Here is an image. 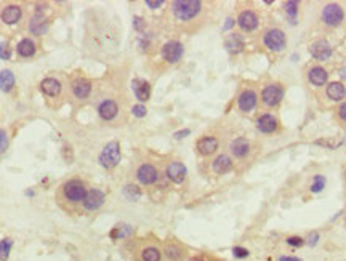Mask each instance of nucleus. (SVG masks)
<instances>
[{
    "instance_id": "obj_1",
    "label": "nucleus",
    "mask_w": 346,
    "mask_h": 261,
    "mask_svg": "<svg viewBox=\"0 0 346 261\" xmlns=\"http://www.w3.org/2000/svg\"><path fill=\"white\" fill-rule=\"evenodd\" d=\"M88 192V186L82 178L72 176L64 179V181L58 186L56 191V200L60 203V207L71 210L82 207V202L85 200Z\"/></svg>"
},
{
    "instance_id": "obj_2",
    "label": "nucleus",
    "mask_w": 346,
    "mask_h": 261,
    "mask_svg": "<svg viewBox=\"0 0 346 261\" xmlns=\"http://www.w3.org/2000/svg\"><path fill=\"white\" fill-rule=\"evenodd\" d=\"M204 10V4L199 0H175L170 4L173 18L180 23H191L199 18Z\"/></svg>"
},
{
    "instance_id": "obj_3",
    "label": "nucleus",
    "mask_w": 346,
    "mask_h": 261,
    "mask_svg": "<svg viewBox=\"0 0 346 261\" xmlns=\"http://www.w3.org/2000/svg\"><path fill=\"white\" fill-rule=\"evenodd\" d=\"M285 95V88L281 82H269L261 88L260 92V103L263 108L274 109L282 103Z\"/></svg>"
},
{
    "instance_id": "obj_4",
    "label": "nucleus",
    "mask_w": 346,
    "mask_h": 261,
    "mask_svg": "<svg viewBox=\"0 0 346 261\" xmlns=\"http://www.w3.org/2000/svg\"><path fill=\"white\" fill-rule=\"evenodd\" d=\"M261 40H263V45H265L269 52H274V53L285 50V47H287V36L284 34V31L279 28L266 29L263 32Z\"/></svg>"
},
{
    "instance_id": "obj_5",
    "label": "nucleus",
    "mask_w": 346,
    "mask_h": 261,
    "mask_svg": "<svg viewBox=\"0 0 346 261\" xmlns=\"http://www.w3.org/2000/svg\"><path fill=\"white\" fill-rule=\"evenodd\" d=\"M120 144L117 141H111L108 143L103 148L101 154L98 156V162H100V165L106 170H114L115 167L119 165L120 162Z\"/></svg>"
},
{
    "instance_id": "obj_6",
    "label": "nucleus",
    "mask_w": 346,
    "mask_h": 261,
    "mask_svg": "<svg viewBox=\"0 0 346 261\" xmlns=\"http://www.w3.org/2000/svg\"><path fill=\"white\" fill-rule=\"evenodd\" d=\"M69 90H71V95L74 100L77 101H85L92 95V90H93V82L87 77H72L71 82H69Z\"/></svg>"
},
{
    "instance_id": "obj_7",
    "label": "nucleus",
    "mask_w": 346,
    "mask_h": 261,
    "mask_svg": "<svg viewBox=\"0 0 346 261\" xmlns=\"http://www.w3.org/2000/svg\"><path fill=\"white\" fill-rule=\"evenodd\" d=\"M344 20V10L338 4H327L320 12V21L327 28H338Z\"/></svg>"
},
{
    "instance_id": "obj_8",
    "label": "nucleus",
    "mask_w": 346,
    "mask_h": 261,
    "mask_svg": "<svg viewBox=\"0 0 346 261\" xmlns=\"http://www.w3.org/2000/svg\"><path fill=\"white\" fill-rule=\"evenodd\" d=\"M135 178L139 184L143 186H152L159 181L160 178V172L159 168L155 167L154 164H149V162H144V164H139L136 172H135Z\"/></svg>"
},
{
    "instance_id": "obj_9",
    "label": "nucleus",
    "mask_w": 346,
    "mask_h": 261,
    "mask_svg": "<svg viewBox=\"0 0 346 261\" xmlns=\"http://www.w3.org/2000/svg\"><path fill=\"white\" fill-rule=\"evenodd\" d=\"M258 101H260V96L257 93V90L247 87L237 96V108L244 114H250L252 111L257 109Z\"/></svg>"
},
{
    "instance_id": "obj_10",
    "label": "nucleus",
    "mask_w": 346,
    "mask_h": 261,
    "mask_svg": "<svg viewBox=\"0 0 346 261\" xmlns=\"http://www.w3.org/2000/svg\"><path fill=\"white\" fill-rule=\"evenodd\" d=\"M160 55H162V60L168 63V64H175L178 61H181L185 55V47L178 40H168L162 45L160 48Z\"/></svg>"
},
{
    "instance_id": "obj_11",
    "label": "nucleus",
    "mask_w": 346,
    "mask_h": 261,
    "mask_svg": "<svg viewBox=\"0 0 346 261\" xmlns=\"http://www.w3.org/2000/svg\"><path fill=\"white\" fill-rule=\"evenodd\" d=\"M48 28H50V23H48V18L45 16V8H40L39 5L36 13L31 16L28 29L34 36H45L48 32Z\"/></svg>"
},
{
    "instance_id": "obj_12",
    "label": "nucleus",
    "mask_w": 346,
    "mask_h": 261,
    "mask_svg": "<svg viewBox=\"0 0 346 261\" xmlns=\"http://www.w3.org/2000/svg\"><path fill=\"white\" fill-rule=\"evenodd\" d=\"M40 92L48 100H58L63 95V82L56 77H45L39 85Z\"/></svg>"
},
{
    "instance_id": "obj_13",
    "label": "nucleus",
    "mask_w": 346,
    "mask_h": 261,
    "mask_svg": "<svg viewBox=\"0 0 346 261\" xmlns=\"http://www.w3.org/2000/svg\"><path fill=\"white\" fill-rule=\"evenodd\" d=\"M220 148V141L217 136L213 135H204L196 141V151L202 157H210L213 156Z\"/></svg>"
},
{
    "instance_id": "obj_14",
    "label": "nucleus",
    "mask_w": 346,
    "mask_h": 261,
    "mask_svg": "<svg viewBox=\"0 0 346 261\" xmlns=\"http://www.w3.org/2000/svg\"><path fill=\"white\" fill-rule=\"evenodd\" d=\"M98 116H100L101 120L104 122H112L117 119L119 112H120V108H119V103L112 100V98H106V100H103L100 104H98Z\"/></svg>"
},
{
    "instance_id": "obj_15",
    "label": "nucleus",
    "mask_w": 346,
    "mask_h": 261,
    "mask_svg": "<svg viewBox=\"0 0 346 261\" xmlns=\"http://www.w3.org/2000/svg\"><path fill=\"white\" fill-rule=\"evenodd\" d=\"M237 26L242 32H253L260 26V18L253 10H241L237 15Z\"/></svg>"
},
{
    "instance_id": "obj_16",
    "label": "nucleus",
    "mask_w": 346,
    "mask_h": 261,
    "mask_svg": "<svg viewBox=\"0 0 346 261\" xmlns=\"http://www.w3.org/2000/svg\"><path fill=\"white\" fill-rule=\"evenodd\" d=\"M165 176L167 179H170L171 183L175 184H183L185 179L188 176V168L183 162L180 160H171L167 164L165 167Z\"/></svg>"
},
{
    "instance_id": "obj_17",
    "label": "nucleus",
    "mask_w": 346,
    "mask_h": 261,
    "mask_svg": "<svg viewBox=\"0 0 346 261\" xmlns=\"http://www.w3.org/2000/svg\"><path fill=\"white\" fill-rule=\"evenodd\" d=\"M252 152V144L245 136H237L229 143V156L236 159H247Z\"/></svg>"
},
{
    "instance_id": "obj_18",
    "label": "nucleus",
    "mask_w": 346,
    "mask_h": 261,
    "mask_svg": "<svg viewBox=\"0 0 346 261\" xmlns=\"http://www.w3.org/2000/svg\"><path fill=\"white\" fill-rule=\"evenodd\" d=\"M186 253V248L177 240H168L163 243L162 256L165 258V261H185Z\"/></svg>"
},
{
    "instance_id": "obj_19",
    "label": "nucleus",
    "mask_w": 346,
    "mask_h": 261,
    "mask_svg": "<svg viewBox=\"0 0 346 261\" xmlns=\"http://www.w3.org/2000/svg\"><path fill=\"white\" fill-rule=\"evenodd\" d=\"M104 202H106V194L101 189H98V187H92V189H88L85 200L82 202V210L85 211L98 210L100 207H103Z\"/></svg>"
},
{
    "instance_id": "obj_20",
    "label": "nucleus",
    "mask_w": 346,
    "mask_h": 261,
    "mask_svg": "<svg viewBox=\"0 0 346 261\" xmlns=\"http://www.w3.org/2000/svg\"><path fill=\"white\" fill-rule=\"evenodd\" d=\"M255 125H257L258 132L265 133V135H273L279 130V120L274 114L266 112V114H261V116L257 119Z\"/></svg>"
},
{
    "instance_id": "obj_21",
    "label": "nucleus",
    "mask_w": 346,
    "mask_h": 261,
    "mask_svg": "<svg viewBox=\"0 0 346 261\" xmlns=\"http://www.w3.org/2000/svg\"><path fill=\"white\" fill-rule=\"evenodd\" d=\"M309 53H311L312 58L317 60V61H327V60H330V56H332V47L327 40L319 39V40H316V42L311 44Z\"/></svg>"
},
{
    "instance_id": "obj_22",
    "label": "nucleus",
    "mask_w": 346,
    "mask_h": 261,
    "mask_svg": "<svg viewBox=\"0 0 346 261\" xmlns=\"http://www.w3.org/2000/svg\"><path fill=\"white\" fill-rule=\"evenodd\" d=\"M23 18V8L21 5H16V4H10L2 8V12H0V21L4 24H8V26H12V24L20 23Z\"/></svg>"
},
{
    "instance_id": "obj_23",
    "label": "nucleus",
    "mask_w": 346,
    "mask_h": 261,
    "mask_svg": "<svg viewBox=\"0 0 346 261\" xmlns=\"http://www.w3.org/2000/svg\"><path fill=\"white\" fill-rule=\"evenodd\" d=\"M234 167V160L229 154H218V156L212 160V172L215 175H225L229 173Z\"/></svg>"
},
{
    "instance_id": "obj_24",
    "label": "nucleus",
    "mask_w": 346,
    "mask_h": 261,
    "mask_svg": "<svg viewBox=\"0 0 346 261\" xmlns=\"http://www.w3.org/2000/svg\"><path fill=\"white\" fill-rule=\"evenodd\" d=\"M306 79L308 82L312 85V87H324L327 84L328 80V72L325 68L319 66V64H316V66H311L306 72Z\"/></svg>"
},
{
    "instance_id": "obj_25",
    "label": "nucleus",
    "mask_w": 346,
    "mask_h": 261,
    "mask_svg": "<svg viewBox=\"0 0 346 261\" xmlns=\"http://www.w3.org/2000/svg\"><path fill=\"white\" fill-rule=\"evenodd\" d=\"M139 261H162V248L155 243H146L138 250Z\"/></svg>"
},
{
    "instance_id": "obj_26",
    "label": "nucleus",
    "mask_w": 346,
    "mask_h": 261,
    "mask_svg": "<svg viewBox=\"0 0 346 261\" xmlns=\"http://www.w3.org/2000/svg\"><path fill=\"white\" fill-rule=\"evenodd\" d=\"M36 53H37V44L29 37L21 39L18 45H16V55H18L20 58L28 60V58H32V56H36Z\"/></svg>"
},
{
    "instance_id": "obj_27",
    "label": "nucleus",
    "mask_w": 346,
    "mask_h": 261,
    "mask_svg": "<svg viewBox=\"0 0 346 261\" xmlns=\"http://www.w3.org/2000/svg\"><path fill=\"white\" fill-rule=\"evenodd\" d=\"M131 88H133V93L138 98V101H147L151 98V85L144 79H133Z\"/></svg>"
},
{
    "instance_id": "obj_28",
    "label": "nucleus",
    "mask_w": 346,
    "mask_h": 261,
    "mask_svg": "<svg viewBox=\"0 0 346 261\" xmlns=\"http://www.w3.org/2000/svg\"><path fill=\"white\" fill-rule=\"evenodd\" d=\"M325 96L330 101H343L346 98V87L343 82H330L325 87Z\"/></svg>"
},
{
    "instance_id": "obj_29",
    "label": "nucleus",
    "mask_w": 346,
    "mask_h": 261,
    "mask_svg": "<svg viewBox=\"0 0 346 261\" xmlns=\"http://www.w3.org/2000/svg\"><path fill=\"white\" fill-rule=\"evenodd\" d=\"M225 47H226V50H228L229 53L236 55V53H239V52L244 50L245 44H244V39H242L241 34H231V36L225 40Z\"/></svg>"
},
{
    "instance_id": "obj_30",
    "label": "nucleus",
    "mask_w": 346,
    "mask_h": 261,
    "mask_svg": "<svg viewBox=\"0 0 346 261\" xmlns=\"http://www.w3.org/2000/svg\"><path fill=\"white\" fill-rule=\"evenodd\" d=\"M15 84H16V80H15V76L10 69H4L2 72H0V90H2L4 93L13 92Z\"/></svg>"
},
{
    "instance_id": "obj_31",
    "label": "nucleus",
    "mask_w": 346,
    "mask_h": 261,
    "mask_svg": "<svg viewBox=\"0 0 346 261\" xmlns=\"http://www.w3.org/2000/svg\"><path fill=\"white\" fill-rule=\"evenodd\" d=\"M282 8H284V13L287 16V20L290 21V24H295L296 20H298L300 4L295 2V0H288V2H284Z\"/></svg>"
},
{
    "instance_id": "obj_32",
    "label": "nucleus",
    "mask_w": 346,
    "mask_h": 261,
    "mask_svg": "<svg viewBox=\"0 0 346 261\" xmlns=\"http://www.w3.org/2000/svg\"><path fill=\"white\" fill-rule=\"evenodd\" d=\"M131 234V227L128 224H117L111 231V239H125Z\"/></svg>"
},
{
    "instance_id": "obj_33",
    "label": "nucleus",
    "mask_w": 346,
    "mask_h": 261,
    "mask_svg": "<svg viewBox=\"0 0 346 261\" xmlns=\"http://www.w3.org/2000/svg\"><path fill=\"white\" fill-rule=\"evenodd\" d=\"M13 247V240L10 237H5L0 240V261H7L10 256V251Z\"/></svg>"
},
{
    "instance_id": "obj_34",
    "label": "nucleus",
    "mask_w": 346,
    "mask_h": 261,
    "mask_svg": "<svg viewBox=\"0 0 346 261\" xmlns=\"http://www.w3.org/2000/svg\"><path fill=\"white\" fill-rule=\"evenodd\" d=\"M123 195L130 200H138L139 195H141V189L136 184H127L123 187Z\"/></svg>"
},
{
    "instance_id": "obj_35",
    "label": "nucleus",
    "mask_w": 346,
    "mask_h": 261,
    "mask_svg": "<svg viewBox=\"0 0 346 261\" xmlns=\"http://www.w3.org/2000/svg\"><path fill=\"white\" fill-rule=\"evenodd\" d=\"M325 186V178L322 175H316L311 184V192H320Z\"/></svg>"
},
{
    "instance_id": "obj_36",
    "label": "nucleus",
    "mask_w": 346,
    "mask_h": 261,
    "mask_svg": "<svg viewBox=\"0 0 346 261\" xmlns=\"http://www.w3.org/2000/svg\"><path fill=\"white\" fill-rule=\"evenodd\" d=\"M0 58L2 60H10L12 58V48L10 44L4 40V42H0Z\"/></svg>"
},
{
    "instance_id": "obj_37",
    "label": "nucleus",
    "mask_w": 346,
    "mask_h": 261,
    "mask_svg": "<svg viewBox=\"0 0 346 261\" xmlns=\"http://www.w3.org/2000/svg\"><path fill=\"white\" fill-rule=\"evenodd\" d=\"M335 116H336V120H338L341 125H346V101H343L338 108H336Z\"/></svg>"
},
{
    "instance_id": "obj_38",
    "label": "nucleus",
    "mask_w": 346,
    "mask_h": 261,
    "mask_svg": "<svg viewBox=\"0 0 346 261\" xmlns=\"http://www.w3.org/2000/svg\"><path fill=\"white\" fill-rule=\"evenodd\" d=\"M285 242H287V245H290V247H303L304 245V239L300 237V235H288Z\"/></svg>"
},
{
    "instance_id": "obj_39",
    "label": "nucleus",
    "mask_w": 346,
    "mask_h": 261,
    "mask_svg": "<svg viewBox=\"0 0 346 261\" xmlns=\"http://www.w3.org/2000/svg\"><path fill=\"white\" fill-rule=\"evenodd\" d=\"M8 143H10V140H8V133H7V130L0 128V154L7 151Z\"/></svg>"
},
{
    "instance_id": "obj_40",
    "label": "nucleus",
    "mask_w": 346,
    "mask_h": 261,
    "mask_svg": "<svg viewBox=\"0 0 346 261\" xmlns=\"http://www.w3.org/2000/svg\"><path fill=\"white\" fill-rule=\"evenodd\" d=\"M250 255V251L244 248V247H233V256L237 258V259H244Z\"/></svg>"
},
{
    "instance_id": "obj_41",
    "label": "nucleus",
    "mask_w": 346,
    "mask_h": 261,
    "mask_svg": "<svg viewBox=\"0 0 346 261\" xmlns=\"http://www.w3.org/2000/svg\"><path fill=\"white\" fill-rule=\"evenodd\" d=\"M146 106L143 104H135L133 108H131V114H133L135 117H144L146 116Z\"/></svg>"
},
{
    "instance_id": "obj_42",
    "label": "nucleus",
    "mask_w": 346,
    "mask_h": 261,
    "mask_svg": "<svg viewBox=\"0 0 346 261\" xmlns=\"http://www.w3.org/2000/svg\"><path fill=\"white\" fill-rule=\"evenodd\" d=\"M133 28H135L138 32H143V31H144L146 23H144V20L141 18V16H135V18H133Z\"/></svg>"
},
{
    "instance_id": "obj_43",
    "label": "nucleus",
    "mask_w": 346,
    "mask_h": 261,
    "mask_svg": "<svg viewBox=\"0 0 346 261\" xmlns=\"http://www.w3.org/2000/svg\"><path fill=\"white\" fill-rule=\"evenodd\" d=\"M316 144H320V146H325V148L328 149H335L336 146L340 144V141H332V140H317Z\"/></svg>"
},
{
    "instance_id": "obj_44",
    "label": "nucleus",
    "mask_w": 346,
    "mask_h": 261,
    "mask_svg": "<svg viewBox=\"0 0 346 261\" xmlns=\"http://www.w3.org/2000/svg\"><path fill=\"white\" fill-rule=\"evenodd\" d=\"M163 5L162 0H157V2H152V0H146V7L152 8V10H155V8H160Z\"/></svg>"
},
{
    "instance_id": "obj_45",
    "label": "nucleus",
    "mask_w": 346,
    "mask_h": 261,
    "mask_svg": "<svg viewBox=\"0 0 346 261\" xmlns=\"http://www.w3.org/2000/svg\"><path fill=\"white\" fill-rule=\"evenodd\" d=\"M317 240H319V234H317V232H311L309 237H308V243H309V245H311V247L316 245Z\"/></svg>"
},
{
    "instance_id": "obj_46",
    "label": "nucleus",
    "mask_w": 346,
    "mask_h": 261,
    "mask_svg": "<svg viewBox=\"0 0 346 261\" xmlns=\"http://www.w3.org/2000/svg\"><path fill=\"white\" fill-rule=\"evenodd\" d=\"M189 133H191V130H188V128H185V130H181V132H177L175 135H173V136H175L177 138V140H181V138H185V136H188Z\"/></svg>"
},
{
    "instance_id": "obj_47",
    "label": "nucleus",
    "mask_w": 346,
    "mask_h": 261,
    "mask_svg": "<svg viewBox=\"0 0 346 261\" xmlns=\"http://www.w3.org/2000/svg\"><path fill=\"white\" fill-rule=\"evenodd\" d=\"M277 261H303V259L296 258V256H279Z\"/></svg>"
},
{
    "instance_id": "obj_48",
    "label": "nucleus",
    "mask_w": 346,
    "mask_h": 261,
    "mask_svg": "<svg viewBox=\"0 0 346 261\" xmlns=\"http://www.w3.org/2000/svg\"><path fill=\"white\" fill-rule=\"evenodd\" d=\"M186 261H207V259H205L204 256H191V258L186 259Z\"/></svg>"
}]
</instances>
